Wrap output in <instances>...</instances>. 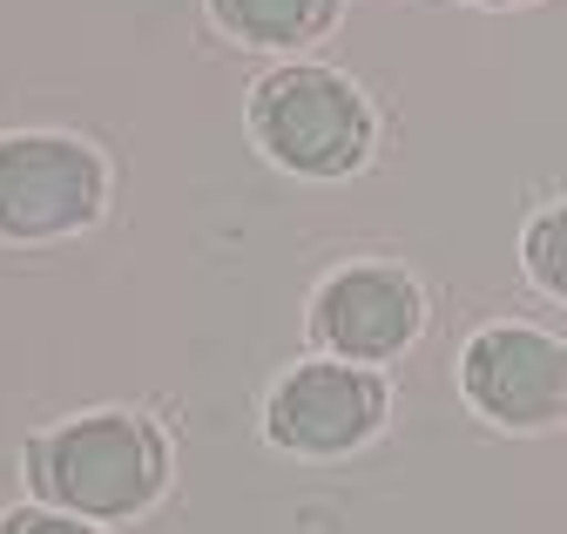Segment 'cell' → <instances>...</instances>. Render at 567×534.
Instances as JSON below:
<instances>
[{
	"mask_svg": "<svg viewBox=\"0 0 567 534\" xmlns=\"http://www.w3.org/2000/svg\"><path fill=\"white\" fill-rule=\"evenodd\" d=\"M28 466L54 507L89 521H122L135 507H150L163 487V433L128 413H89L34 440Z\"/></svg>",
	"mask_w": 567,
	"mask_h": 534,
	"instance_id": "1",
	"label": "cell"
},
{
	"mask_svg": "<svg viewBox=\"0 0 567 534\" xmlns=\"http://www.w3.org/2000/svg\"><path fill=\"white\" fill-rule=\"evenodd\" d=\"M250 136L298 176H351L372 150V109L331 69H277L250 95Z\"/></svg>",
	"mask_w": 567,
	"mask_h": 534,
	"instance_id": "2",
	"label": "cell"
},
{
	"mask_svg": "<svg viewBox=\"0 0 567 534\" xmlns=\"http://www.w3.org/2000/svg\"><path fill=\"white\" fill-rule=\"evenodd\" d=\"M102 163L68 136H8L0 143V237H61L102 210Z\"/></svg>",
	"mask_w": 567,
	"mask_h": 534,
	"instance_id": "3",
	"label": "cell"
},
{
	"mask_svg": "<svg viewBox=\"0 0 567 534\" xmlns=\"http://www.w3.org/2000/svg\"><path fill=\"white\" fill-rule=\"evenodd\" d=\"M466 399L501 427H547L567 413V346L527 325H493L460 359Z\"/></svg>",
	"mask_w": 567,
	"mask_h": 534,
	"instance_id": "4",
	"label": "cell"
},
{
	"mask_svg": "<svg viewBox=\"0 0 567 534\" xmlns=\"http://www.w3.org/2000/svg\"><path fill=\"white\" fill-rule=\"evenodd\" d=\"M379 420H385V386L379 372H359V366H298L264 407V427L277 446L318 453V460L351 453Z\"/></svg>",
	"mask_w": 567,
	"mask_h": 534,
	"instance_id": "5",
	"label": "cell"
},
{
	"mask_svg": "<svg viewBox=\"0 0 567 534\" xmlns=\"http://www.w3.org/2000/svg\"><path fill=\"white\" fill-rule=\"evenodd\" d=\"M425 305H419V285L392 264H351L338 271L318 305H311V331L338 352V359H392L412 346Z\"/></svg>",
	"mask_w": 567,
	"mask_h": 534,
	"instance_id": "6",
	"label": "cell"
},
{
	"mask_svg": "<svg viewBox=\"0 0 567 534\" xmlns=\"http://www.w3.org/2000/svg\"><path fill=\"white\" fill-rule=\"evenodd\" d=\"M209 8L250 48H298V41H318L331 28L338 0H209Z\"/></svg>",
	"mask_w": 567,
	"mask_h": 534,
	"instance_id": "7",
	"label": "cell"
},
{
	"mask_svg": "<svg viewBox=\"0 0 567 534\" xmlns=\"http://www.w3.org/2000/svg\"><path fill=\"white\" fill-rule=\"evenodd\" d=\"M527 271L554 298H567V204H554V210L534 217V230H527Z\"/></svg>",
	"mask_w": 567,
	"mask_h": 534,
	"instance_id": "8",
	"label": "cell"
},
{
	"mask_svg": "<svg viewBox=\"0 0 567 534\" xmlns=\"http://www.w3.org/2000/svg\"><path fill=\"white\" fill-rule=\"evenodd\" d=\"M0 534H95V527L68 521V514H41V507H21V514H8V521H0Z\"/></svg>",
	"mask_w": 567,
	"mask_h": 534,
	"instance_id": "9",
	"label": "cell"
},
{
	"mask_svg": "<svg viewBox=\"0 0 567 534\" xmlns=\"http://www.w3.org/2000/svg\"><path fill=\"white\" fill-rule=\"evenodd\" d=\"M486 8H520V0H486Z\"/></svg>",
	"mask_w": 567,
	"mask_h": 534,
	"instance_id": "10",
	"label": "cell"
}]
</instances>
